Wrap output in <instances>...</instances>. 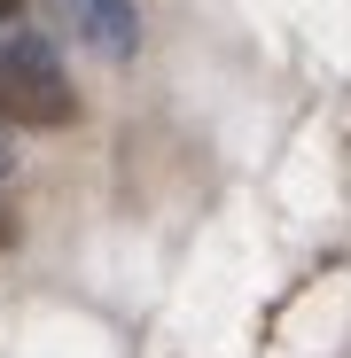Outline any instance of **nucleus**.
Masks as SVG:
<instances>
[{
    "label": "nucleus",
    "instance_id": "1",
    "mask_svg": "<svg viewBox=\"0 0 351 358\" xmlns=\"http://www.w3.org/2000/svg\"><path fill=\"white\" fill-rule=\"evenodd\" d=\"M71 117H78V94L55 63V47L8 31L0 39V125H71Z\"/></svg>",
    "mask_w": 351,
    "mask_h": 358
},
{
    "label": "nucleus",
    "instance_id": "2",
    "mask_svg": "<svg viewBox=\"0 0 351 358\" xmlns=\"http://www.w3.org/2000/svg\"><path fill=\"white\" fill-rule=\"evenodd\" d=\"M47 8H55V24H63L71 39H86L102 55H133V39H141L133 0H47Z\"/></svg>",
    "mask_w": 351,
    "mask_h": 358
},
{
    "label": "nucleus",
    "instance_id": "3",
    "mask_svg": "<svg viewBox=\"0 0 351 358\" xmlns=\"http://www.w3.org/2000/svg\"><path fill=\"white\" fill-rule=\"evenodd\" d=\"M0 179H8V141H0ZM0 242H8V226H0Z\"/></svg>",
    "mask_w": 351,
    "mask_h": 358
},
{
    "label": "nucleus",
    "instance_id": "4",
    "mask_svg": "<svg viewBox=\"0 0 351 358\" xmlns=\"http://www.w3.org/2000/svg\"><path fill=\"white\" fill-rule=\"evenodd\" d=\"M16 8H24V0H0V16H16Z\"/></svg>",
    "mask_w": 351,
    "mask_h": 358
}]
</instances>
